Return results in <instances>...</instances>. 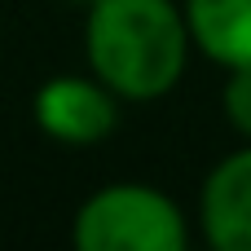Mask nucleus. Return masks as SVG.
<instances>
[{
	"label": "nucleus",
	"mask_w": 251,
	"mask_h": 251,
	"mask_svg": "<svg viewBox=\"0 0 251 251\" xmlns=\"http://www.w3.org/2000/svg\"><path fill=\"white\" fill-rule=\"evenodd\" d=\"M84 49L101 84L119 97L150 101L181 79L190 26L172 0H93Z\"/></svg>",
	"instance_id": "obj_1"
},
{
	"label": "nucleus",
	"mask_w": 251,
	"mask_h": 251,
	"mask_svg": "<svg viewBox=\"0 0 251 251\" xmlns=\"http://www.w3.org/2000/svg\"><path fill=\"white\" fill-rule=\"evenodd\" d=\"M75 247L84 251H181L185 221L176 203L150 185L97 190L75 212Z\"/></svg>",
	"instance_id": "obj_2"
},
{
	"label": "nucleus",
	"mask_w": 251,
	"mask_h": 251,
	"mask_svg": "<svg viewBox=\"0 0 251 251\" xmlns=\"http://www.w3.org/2000/svg\"><path fill=\"white\" fill-rule=\"evenodd\" d=\"M115 88L84 75H57L35 93V124L62 146H97L115 132L119 106Z\"/></svg>",
	"instance_id": "obj_3"
},
{
	"label": "nucleus",
	"mask_w": 251,
	"mask_h": 251,
	"mask_svg": "<svg viewBox=\"0 0 251 251\" xmlns=\"http://www.w3.org/2000/svg\"><path fill=\"white\" fill-rule=\"evenodd\" d=\"M203 229L221 251H251V150L229 154L203 185Z\"/></svg>",
	"instance_id": "obj_4"
},
{
	"label": "nucleus",
	"mask_w": 251,
	"mask_h": 251,
	"mask_svg": "<svg viewBox=\"0 0 251 251\" xmlns=\"http://www.w3.org/2000/svg\"><path fill=\"white\" fill-rule=\"evenodd\" d=\"M190 40L221 66H251V0H190Z\"/></svg>",
	"instance_id": "obj_5"
},
{
	"label": "nucleus",
	"mask_w": 251,
	"mask_h": 251,
	"mask_svg": "<svg viewBox=\"0 0 251 251\" xmlns=\"http://www.w3.org/2000/svg\"><path fill=\"white\" fill-rule=\"evenodd\" d=\"M225 115L229 124L251 137V66H229V79H225Z\"/></svg>",
	"instance_id": "obj_6"
},
{
	"label": "nucleus",
	"mask_w": 251,
	"mask_h": 251,
	"mask_svg": "<svg viewBox=\"0 0 251 251\" xmlns=\"http://www.w3.org/2000/svg\"><path fill=\"white\" fill-rule=\"evenodd\" d=\"M66 4H84V9H88V4H93V0H66Z\"/></svg>",
	"instance_id": "obj_7"
}]
</instances>
